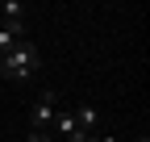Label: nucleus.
Segmentation results:
<instances>
[{
    "label": "nucleus",
    "instance_id": "obj_5",
    "mask_svg": "<svg viewBox=\"0 0 150 142\" xmlns=\"http://www.w3.org/2000/svg\"><path fill=\"white\" fill-rule=\"evenodd\" d=\"M25 4H17V0H0V21H21Z\"/></svg>",
    "mask_w": 150,
    "mask_h": 142
},
{
    "label": "nucleus",
    "instance_id": "obj_3",
    "mask_svg": "<svg viewBox=\"0 0 150 142\" xmlns=\"http://www.w3.org/2000/svg\"><path fill=\"white\" fill-rule=\"evenodd\" d=\"M17 42H25V25L21 21H0V59H4Z\"/></svg>",
    "mask_w": 150,
    "mask_h": 142
},
{
    "label": "nucleus",
    "instance_id": "obj_6",
    "mask_svg": "<svg viewBox=\"0 0 150 142\" xmlns=\"http://www.w3.org/2000/svg\"><path fill=\"white\" fill-rule=\"evenodd\" d=\"M25 142H50V138H46V134H29Z\"/></svg>",
    "mask_w": 150,
    "mask_h": 142
},
{
    "label": "nucleus",
    "instance_id": "obj_2",
    "mask_svg": "<svg viewBox=\"0 0 150 142\" xmlns=\"http://www.w3.org/2000/svg\"><path fill=\"white\" fill-rule=\"evenodd\" d=\"M54 117H59V92H50V88H46V92L42 96H38V104H33V117H29V134H46L50 126H54Z\"/></svg>",
    "mask_w": 150,
    "mask_h": 142
},
{
    "label": "nucleus",
    "instance_id": "obj_7",
    "mask_svg": "<svg viewBox=\"0 0 150 142\" xmlns=\"http://www.w3.org/2000/svg\"><path fill=\"white\" fill-rule=\"evenodd\" d=\"M129 142H150V138H129Z\"/></svg>",
    "mask_w": 150,
    "mask_h": 142
},
{
    "label": "nucleus",
    "instance_id": "obj_4",
    "mask_svg": "<svg viewBox=\"0 0 150 142\" xmlns=\"http://www.w3.org/2000/svg\"><path fill=\"white\" fill-rule=\"evenodd\" d=\"M71 113H75V126H79L83 134H92V130H96V121H100L96 104H79V109H71Z\"/></svg>",
    "mask_w": 150,
    "mask_h": 142
},
{
    "label": "nucleus",
    "instance_id": "obj_1",
    "mask_svg": "<svg viewBox=\"0 0 150 142\" xmlns=\"http://www.w3.org/2000/svg\"><path fill=\"white\" fill-rule=\"evenodd\" d=\"M38 67H42V50H38V46L25 38V42H17L8 55L0 59V75H4V80H17V84H25V80L38 75Z\"/></svg>",
    "mask_w": 150,
    "mask_h": 142
}]
</instances>
